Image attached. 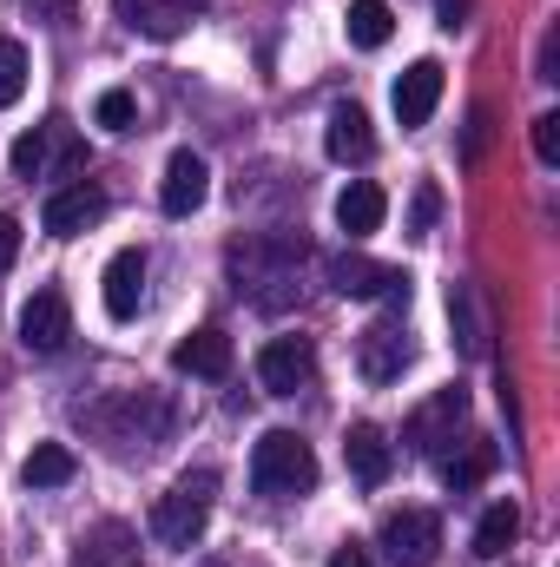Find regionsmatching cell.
Listing matches in <instances>:
<instances>
[{"label": "cell", "instance_id": "cell-29", "mask_svg": "<svg viewBox=\"0 0 560 567\" xmlns=\"http://www.w3.org/2000/svg\"><path fill=\"white\" fill-rule=\"evenodd\" d=\"M435 212H442V192H435V185H422V192H416V205H409V238H428Z\"/></svg>", "mask_w": 560, "mask_h": 567}, {"label": "cell", "instance_id": "cell-1", "mask_svg": "<svg viewBox=\"0 0 560 567\" xmlns=\"http://www.w3.org/2000/svg\"><path fill=\"white\" fill-rule=\"evenodd\" d=\"M297 265H303V238H238L231 245V278H238V297L265 303V310H283L290 303V284H297Z\"/></svg>", "mask_w": 560, "mask_h": 567}, {"label": "cell", "instance_id": "cell-16", "mask_svg": "<svg viewBox=\"0 0 560 567\" xmlns=\"http://www.w3.org/2000/svg\"><path fill=\"white\" fill-rule=\"evenodd\" d=\"M73 567H139V542H133V528H126V522H100V528H86L80 548H73Z\"/></svg>", "mask_w": 560, "mask_h": 567}, {"label": "cell", "instance_id": "cell-30", "mask_svg": "<svg viewBox=\"0 0 560 567\" xmlns=\"http://www.w3.org/2000/svg\"><path fill=\"white\" fill-rule=\"evenodd\" d=\"M27 13L46 27H73V0H27Z\"/></svg>", "mask_w": 560, "mask_h": 567}, {"label": "cell", "instance_id": "cell-26", "mask_svg": "<svg viewBox=\"0 0 560 567\" xmlns=\"http://www.w3.org/2000/svg\"><path fill=\"white\" fill-rule=\"evenodd\" d=\"M93 120H100L106 133H133L139 106H133V93H126V86H113V93H100V100H93Z\"/></svg>", "mask_w": 560, "mask_h": 567}, {"label": "cell", "instance_id": "cell-31", "mask_svg": "<svg viewBox=\"0 0 560 567\" xmlns=\"http://www.w3.org/2000/svg\"><path fill=\"white\" fill-rule=\"evenodd\" d=\"M13 251H20V225L0 218V271H13Z\"/></svg>", "mask_w": 560, "mask_h": 567}, {"label": "cell", "instance_id": "cell-13", "mask_svg": "<svg viewBox=\"0 0 560 567\" xmlns=\"http://www.w3.org/2000/svg\"><path fill=\"white\" fill-rule=\"evenodd\" d=\"M113 7H120V20L133 33H145V40H178L205 0H113Z\"/></svg>", "mask_w": 560, "mask_h": 567}, {"label": "cell", "instance_id": "cell-6", "mask_svg": "<svg viewBox=\"0 0 560 567\" xmlns=\"http://www.w3.org/2000/svg\"><path fill=\"white\" fill-rule=\"evenodd\" d=\"M20 343L33 357H60L73 343V310H66V290H33L20 303Z\"/></svg>", "mask_w": 560, "mask_h": 567}, {"label": "cell", "instance_id": "cell-18", "mask_svg": "<svg viewBox=\"0 0 560 567\" xmlns=\"http://www.w3.org/2000/svg\"><path fill=\"white\" fill-rule=\"evenodd\" d=\"M323 152H330L336 165H363V158L376 152L370 113H363V106H336V113H330V133H323Z\"/></svg>", "mask_w": 560, "mask_h": 567}, {"label": "cell", "instance_id": "cell-7", "mask_svg": "<svg viewBox=\"0 0 560 567\" xmlns=\"http://www.w3.org/2000/svg\"><path fill=\"white\" fill-rule=\"evenodd\" d=\"M409 357H416V343H409V330H403L396 317H383V323H370V330L356 337V370H363V383H396V377L409 370Z\"/></svg>", "mask_w": 560, "mask_h": 567}, {"label": "cell", "instance_id": "cell-34", "mask_svg": "<svg viewBox=\"0 0 560 567\" xmlns=\"http://www.w3.org/2000/svg\"><path fill=\"white\" fill-rule=\"evenodd\" d=\"M198 567H225V561H198Z\"/></svg>", "mask_w": 560, "mask_h": 567}, {"label": "cell", "instance_id": "cell-14", "mask_svg": "<svg viewBox=\"0 0 560 567\" xmlns=\"http://www.w3.org/2000/svg\"><path fill=\"white\" fill-rule=\"evenodd\" d=\"M343 462H350V475H356L363 488H383L390 468H396V449H390V435L376 423H356L343 435Z\"/></svg>", "mask_w": 560, "mask_h": 567}, {"label": "cell", "instance_id": "cell-19", "mask_svg": "<svg viewBox=\"0 0 560 567\" xmlns=\"http://www.w3.org/2000/svg\"><path fill=\"white\" fill-rule=\"evenodd\" d=\"M383 212H390V198H383V185H370V178H350L343 198H336V225H343L350 238L383 231Z\"/></svg>", "mask_w": 560, "mask_h": 567}, {"label": "cell", "instance_id": "cell-33", "mask_svg": "<svg viewBox=\"0 0 560 567\" xmlns=\"http://www.w3.org/2000/svg\"><path fill=\"white\" fill-rule=\"evenodd\" d=\"M435 7H442V27H462L468 20V0H435Z\"/></svg>", "mask_w": 560, "mask_h": 567}, {"label": "cell", "instance_id": "cell-22", "mask_svg": "<svg viewBox=\"0 0 560 567\" xmlns=\"http://www.w3.org/2000/svg\"><path fill=\"white\" fill-rule=\"evenodd\" d=\"M73 475H80V462H73L66 442H40V449L20 462V482H27V488H66Z\"/></svg>", "mask_w": 560, "mask_h": 567}, {"label": "cell", "instance_id": "cell-8", "mask_svg": "<svg viewBox=\"0 0 560 567\" xmlns=\"http://www.w3.org/2000/svg\"><path fill=\"white\" fill-rule=\"evenodd\" d=\"M383 555L396 567H428L442 555V522H435L428 508H396V515L383 522Z\"/></svg>", "mask_w": 560, "mask_h": 567}, {"label": "cell", "instance_id": "cell-2", "mask_svg": "<svg viewBox=\"0 0 560 567\" xmlns=\"http://www.w3.org/2000/svg\"><path fill=\"white\" fill-rule=\"evenodd\" d=\"M251 488L258 495H310L317 488V455H310V442L303 435H290V429H271L258 449H251Z\"/></svg>", "mask_w": 560, "mask_h": 567}, {"label": "cell", "instance_id": "cell-9", "mask_svg": "<svg viewBox=\"0 0 560 567\" xmlns=\"http://www.w3.org/2000/svg\"><path fill=\"white\" fill-rule=\"evenodd\" d=\"M462 416H468V390H435V396L422 403L416 416L403 423V442H409L416 455H442V449L455 442Z\"/></svg>", "mask_w": 560, "mask_h": 567}, {"label": "cell", "instance_id": "cell-17", "mask_svg": "<svg viewBox=\"0 0 560 567\" xmlns=\"http://www.w3.org/2000/svg\"><path fill=\"white\" fill-rule=\"evenodd\" d=\"M172 363H178L185 377L218 383V377H231V337H225V330H191V337L172 350Z\"/></svg>", "mask_w": 560, "mask_h": 567}, {"label": "cell", "instance_id": "cell-4", "mask_svg": "<svg viewBox=\"0 0 560 567\" xmlns=\"http://www.w3.org/2000/svg\"><path fill=\"white\" fill-rule=\"evenodd\" d=\"M86 165V145L73 126H60V120H46V126H33L27 140L13 145V172L20 178H66V172H80Z\"/></svg>", "mask_w": 560, "mask_h": 567}, {"label": "cell", "instance_id": "cell-11", "mask_svg": "<svg viewBox=\"0 0 560 567\" xmlns=\"http://www.w3.org/2000/svg\"><path fill=\"white\" fill-rule=\"evenodd\" d=\"M100 218H106V192H100V185H66V192H53L46 212H40L46 238H80V231L100 225Z\"/></svg>", "mask_w": 560, "mask_h": 567}, {"label": "cell", "instance_id": "cell-3", "mask_svg": "<svg viewBox=\"0 0 560 567\" xmlns=\"http://www.w3.org/2000/svg\"><path fill=\"white\" fill-rule=\"evenodd\" d=\"M211 495H218V475H211V468L178 475L172 495H158V508H152V535H158L165 548H191V542L205 535V522H211Z\"/></svg>", "mask_w": 560, "mask_h": 567}, {"label": "cell", "instance_id": "cell-21", "mask_svg": "<svg viewBox=\"0 0 560 567\" xmlns=\"http://www.w3.org/2000/svg\"><path fill=\"white\" fill-rule=\"evenodd\" d=\"M488 475H495V442H488V435H468V442H462V455H448V462H442V482H448L455 495H468V488H475V482H488Z\"/></svg>", "mask_w": 560, "mask_h": 567}, {"label": "cell", "instance_id": "cell-23", "mask_svg": "<svg viewBox=\"0 0 560 567\" xmlns=\"http://www.w3.org/2000/svg\"><path fill=\"white\" fill-rule=\"evenodd\" d=\"M343 27H350V47L376 53V47H390V33H396V13H390V0H350Z\"/></svg>", "mask_w": 560, "mask_h": 567}, {"label": "cell", "instance_id": "cell-25", "mask_svg": "<svg viewBox=\"0 0 560 567\" xmlns=\"http://www.w3.org/2000/svg\"><path fill=\"white\" fill-rule=\"evenodd\" d=\"M515 535H521V508H515V502H495V508L475 522V555H481V561H495V555H508V548H515Z\"/></svg>", "mask_w": 560, "mask_h": 567}, {"label": "cell", "instance_id": "cell-5", "mask_svg": "<svg viewBox=\"0 0 560 567\" xmlns=\"http://www.w3.org/2000/svg\"><path fill=\"white\" fill-rule=\"evenodd\" d=\"M258 383H265L271 396H303V390L317 383V350H310V337H271V343L258 350Z\"/></svg>", "mask_w": 560, "mask_h": 567}, {"label": "cell", "instance_id": "cell-24", "mask_svg": "<svg viewBox=\"0 0 560 567\" xmlns=\"http://www.w3.org/2000/svg\"><path fill=\"white\" fill-rule=\"evenodd\" d=\"M448 323H455V343H462V357H481V350H488V323H481L475 284H455V290H448Z\"/></svg>", "mask_w": 560, "mask_h": 567}, {"label": "cell", "instance_id": "cell-27", "mask_svg": "<svg viewBox=\"0 0 560 567\" xmlns=\"http://www.w3.org/2000/svg\"><path fill=\"white\" fill-rule=\"evenodd\" d=\"M20 93H27V47L0 40V106H13Z\"/></svg>", "mask_w": 560, "mask_h": 567}, {"label": "cell", "instance_id": "cell-15", "mask_svg": "<svg viewBox=\"0 0 560 567\" xmlns=\"http://www.w3.org/2000/svg\"><path fill=\"white\" fill-rule=\"evenodd\" d=\"M396 120H403V133H416L428 126V113H435V100H442V66L435 60H416V66H403V80H396Z\"/></svg>", "mask_w": 560, "mask_h": 567}, {"label": "cell", "instance_id": "cell-28", "mask_svg": "<svg viewBox=\"0 0 560 567\" xmlns=\"http://www.w3.org/2000/svg\"><path fill=\"white\" fill-rule=\"evenodd\" d=\"M535 158L541 165H560V113H541L535 120Z\"/></svg>", "mask_w": 560, "mask_h": 567}, {"label": "cell", "instance_id": "cell-10", "mask_svg": "<svg viewBox=\"0 0 560 567\" xmlns=\"http://www.w3.org/2000/svg\"><path fill=\"white\" fill-rule=\"evenodd\" d=\"M205 192H211V165H205L198 152H172V165H165V185H158V205H165V218H191V212L205 205Z\"/></svg>", "mask_w": 560, "mask_h": 567}, {"label": "cell", "instance_id": "cell-32", "mask_svg": "<svg viewBox=\"0 0 560 567\" xmlns=\"http://www.w3.org/2000/svg\"><path fill=\"white\" fill-rule=\"evenodd\" d=\"M330 567H376V561H370V548H356V542H350V548H336V555H330Z\"/></svg>", "mask_w": 560, "mask_h": 567}, {"label": "cell", "instance_id": "cell-12", "mask_svg": "<svg viewBox=\"0 0 560 567\" xmlns=\"http://www.w3.org/2000/svg\"><path fill=\"white\" fill-rule=\"evenodd\" d=\"M106 317L113 323H133L145 303V251L139 245H126V251H113V265H106Z\"/></svg>", "mask_w": 560, "mask_h": 567}, {"label": "cell", "instance_id": "cell-20", "mask_svg": "<svg viewBox=\"0 0 560 567\" xmlns=\"http://www.w3.org/2000/svg\"><path fill=\"white\" fill-rule=\"evenodd\" d=\"M330 284H336L343 297H390L396 271L376 265V258H363V251H343V258H330Z\"/></svg>", "mask_w": 560, "mask_h": 567}]
</instances>
